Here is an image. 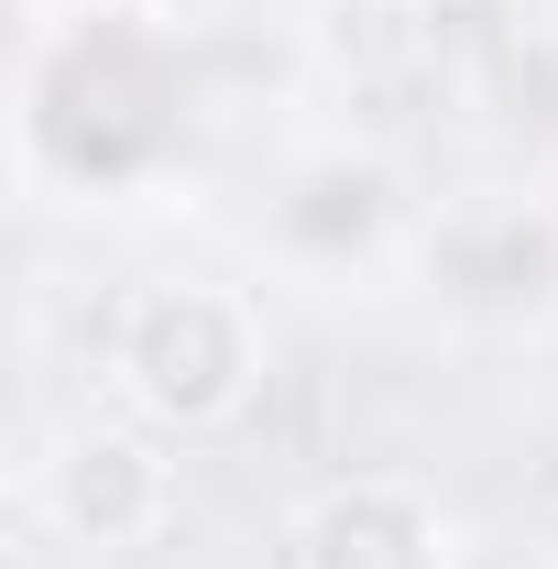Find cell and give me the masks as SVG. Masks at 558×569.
Here are the masks:
<instances>
[{
  "instance_id": "5b68a950",
  "label": "cell",
  "mask_w": 558,
  "mask_h": 569,
  "mask_svg": "<svg viewBox=\"0 0 558 569\" xmlns=\"http://www.w3.org/2000/svg\"><path fill=\"white\" fill-rule=\"evenodd\" d=\"M22 503L67 559H132L176 526V438H153L142 417H67L33 449Z\"/></svg>"
},
{
  "instance_id": "7a4b0ae2",
  "label": "cell",
  "mask_w": 558,
  "mask_h": 569,
  "mask_svg": "<svg viewBox=\"0 0 558 569\" xmlns=\"http://www.w3.org/2000/svg\"><path fill=\"white\" fill-rule=\"evenodd\" d=\"M427 209L438 198H417L406 153H383V142H361V132H318L263 176L252 252L296 296H395V284L417 274Z\"/></svg>"
},
{
  "instance_id": "52a82bcc",
  "label": "cell",
  "mask_w": 558,
  "mask_h": 569,
  "mask_svg": "<svg viewBox=\"0 0 558 569\" xmlns=\"http://www.w3.org/2000/svg\"><path fill=\"white\" fill-rule=\"evenodd\" d=\"M361 11H417V0H361Z\"/></svg>"
},
{
  "instance_id": "277c9868",
  "label": "cell",
  "mask_w": 558,
  "mask_h": 569,
  "mask_svg": "<svg viewBox=\"0 0 558 569\" xmlns=\"http://www.w3.org/2000/svg\"><path fill=\"white\" fill-rule=\"evenodd\" d=\"M406 284L460 340H492V351L558 340V187H460V198H438Z\"/></svg>"
},
{
  "instance_id": "3957f363",
  "label": "cell",
  "mask_w": 558,
  "mask_h": 569,
  "mask_svg": "<svg viewBox=\"0 0 558 569\" xmlns=\"http://www.w3.org/2000/svg\"><path fill=\"white\" fill-rule=\"evenodd\" d=\"M263 307L230 274H142L110 329H99V383L110 406L153 438H219L263 395Z\"/></svg>"
},
{
  "instance_id": "8992f818",
  "label": "cell",
  "mask_w": 558,
  "mask_h": 569,
  "mask_svg": "<svg viewBox=\"0 0 558 569\" xmlns=\"http://www.w3.org/2000/svg\"><path fill=\"white\" fill-rule=\"evenodd\" d=\"M285 569H482L471 515L417 471H350L296 503Z\"/></svg>"
},
{
  "instance_id": "6da1fadb",
  "label": "cell",
  "mask_w": 558,
  "mask_h": 569,
  "mask_svg": "<svg viewBox=\"0 0 558 569\" xmlns=\"http://www.w3.org/2000/svg\"><path fill=\"white\" fill-rule=\"evenodd\" d=\"M209 121L198 44L165 0H22L11 176L33 209H153Z\"/></svg>"
}]
</instances>
